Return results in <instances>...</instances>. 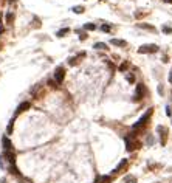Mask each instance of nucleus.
Masks as SVG:
<instances>
[{
	"label": "nucleus",
	"mask_w": 172,
	"mask_h": 183,
	"mask_svg": "<svg viewBox=\"0 0 172 183\" xmlns=\"http://www.w3.org/2000/svg\"><path fill=\"white\" fill-rule=\"evenodd\" d=\"M124 183H137V177H133V176H126L123 178Z\"/></svg>",
	"instance_id": "9b49d317"
},
{
	"label": "nucleus",
	"mask_w": 172,
	"mask_h": 183,
	"mask_svg": "<svg viewBox=\"0 0 172 183\" xmlns=\"http://www.w3.org/2000/svg\"><path fill=\"white\" fill-rule=\"evenodd\" d=\"M166 115H168V116H171V115H172V110H171V107H166Z\"/></svg>",
	"instance_id": "5701e85b"
},
{
	"label": "nucleus",
	"mask_w": 172,
	"mask_h": 183,
	"mask_svg": "<svg viewBox=\"0 0 172 183\" xmlns=\"http://www.w3.org/2000/svg\"><path fill=\"white\" fill-rule=\"evenodd\" d=\"M163 33H165V34H171L172 33V28H171V26H163Z\"/></svg>",
	"instance_id": "412c9836"
},
{
	"label": "nucleus",
	"mask_w": 172,
	"mask_h": 183,
	"mask_svg": "<svg viewBox=\"0 0 172 183\" xmlns=\"http://www.w3.org/2000/svg\"><path fill=\"white\" fill-rule=\"evenodd\" d=\"M31 107V104L28 103V101H26V103H22L19 107H17V110H16V115L14 116H17V115H19V113H22L23 110H28V109Z\"/></svg>",
	"instance_id": "6e6552de"
},
{
	"label": "nucleus",
	"mask_w": 172,
	"mask_h": 183,
	"mask_svg": "<svg viewBox=\"0 0 172 183\" xmlns=\"http://www.w3.org/2000/svg\"><path fill=\"white\" fill-rule=\"evenodd\" d=\"M3 149L5 151H8V149H13V143L10 141V140H8V136H3Z\"/></svg>",
	"instance_id": "9d476101"
},
{
	"label": "nucleus",
	"mask_w": 172,
	"mask_h": 183,
	"mask_svg": "<svg viewBox=\"0 0 172 183\" xmlns=\"http://www.w3.org/2000/svg\"><path fill=\"white\" fill-rule=\"evenodd\" d=\"M160 48H158V45L155 44H146V45H143V47L138 48V53L141 54H152V53H157Z\"/></svg>",
	"instance_id": "20e7f679"
},
{
	"label": "nucleus",
	"mask_w": 172,
	"mask_h": 183,
	"mask_svg": "<svg viewBox=\"0 0 172 183\" xmlns=\"http://www.w3.org/2000/svg\"><path fill=\"white\" fill-rule=\"evenodd\" d=\"M64 78H65V68L64 67H58L56 71H54V82H56V86L62 84Z\"/></svg>",
	"instance_id": "423d86ee"
},
{
	"label": "nucleus",
	"mask_w": 172,
	"mask_h": 183,
	"mask_svg": "<svg viewBox=\"0 0 172 183\" xmlns=\"http://www.w3.org/2000/svg\"><path fill=\"white\" fill-rule=\"evenodd\" d=\"M124 141H126V151L127 152H133V151L141 148V143L138 140H135V138H130V136H126Z\"/></svg>",
	"instance_id": "f03ea898"
},
{
	"label": "nucleus",
	"mask_w": 172,
	"mask_h": 183,
	"mask_svg": "<svg viewBox=\"0 0 172 183\" xmlns=\"http://www.w3.org/2000/svg\"><path fill=\"white\" fill-rule=\"evenodd\" d=\"M68 31H70L68 28H62V30H59V31H58V38H62V36H65Z\"/></svg>",
	"instance_id": "f3484780"
},
{
	"label": "nucleus",
	"mask_w": 172,
	"mask_h": 183,
	"mask_svg": "<svg viewBox=\"0 0 172 183\" xmlns=\"http://www.w3.org/2000/svg\"><path fill=\"white\" fill-rule=\"evenodd\" d=\"M169 82L172 84V68H171V71H169Z\"/></svg>",
	"instance_id": "393cba45"
},
{
	"label": "nucleus",
	"mask_w": 172,
	"mask_h": 183,
	"mask_svg": "<svg viewBox=\"0 0 172 183\" xmlns=\"http://www.w3.org/2000/svg\"><path fill=\"white\" fill-rule=\"evenodd\" d=\"M144 96H146V86H144L143 82H140V84H137V90H135V95H133V101L140 103Z\"/></svg>",
	"instance_id": "7ed1b4c3"
},
{
	"label": "nucleus",
	"mask_w": 172,
	"mask_h": 183,
	"mask_svg": "<svg viewBox=\"0 0 172 183\" xmlns=\"http://www.w3.org/2000/svg\"><path fill=\"white\" fill-rule=\"evenodd\" d=\"M110 44H112V45H115V47H121V48L127 47V42L123 40V39H112V40H110Z\"/></svg>",
	"instance_id": "1a4fd4ad"
},
{
	"label": "nucleus",
	"mask_w": 172,
	"mask_h": 183,
	"mask_svg": "<svg viewBox=\"0 0 172 183\" xmlns=\"http://www.w3.org/2000/svg\"><path fill=\"white\" fill-rule=\"evenodd\" d=\"M79 39H81V40H85V39H87V34H85V33H81V34H79Z\"/></svg>",
	"instance_id": "4be33fe9"
},
{
	"label": "nucleus",
	"mask_w": 172,
	"mask_h": 183,
	"mask_svg": "<svg viewBox=\"0 0 172 183\" xmlns=\"http://www.w3.org/2000/svg\"><path fill=\"white\" fill-rule=\"evenodd\" d=\"M165 2H166V3H172V0H165Z\"/></svg>",
	"instance_id": "bb28decb"
},
{
	"label": "nucleus",
	"mask_w": 172,
	"mask_h": 183,
	"mask_svg": "<svg viewBox=\"0 0 172 183\" xmlns=\"http://www.w3.org/2000/svg\"><path fill=\"white\" fill-rule=\"evenodd\" d=\"M101 30H102L104 33H110V31H112V26H110V25H107V23H104V25L101 26Z\"/></svg>",
	"instance_id": "a211bd4d"
},
{
	"label": "nucleus",
	"mask_w": 172,
	"mask_h": 183,
	"mask_svg": "<svg viewBox=\"0 0 172 183\" xmlns=\"http://www.w3.org/2000/svg\"><path fill=\"white\" fill-rule=\"evenodd\" d=\"M140 28H144V30H149V31H155V28H153L152 25H147V23H138Z\"/></svg>",
	"instance_id": "4468645a"
},
{
	"label": "nucleus",
	"mask_w": 172,
	"mask_h": 183,
	"mask_svg": "<svg viewBox=\"0 0 172 183\" xmlns=\"http://www.w3.org/2000/svg\"><path fill=\"white\" fill-rule=\"evenodd\" d=\"M73 11H75L76 14H82V13H84V6H75Z\"/></svg>",
	"instance_id": "6ab92c4d"
},
{
	"label": "nucleus",
	"mask_w": 172,
	"mask_h": 183,
	"mask_svg": "<svg viewBox=\"0 0 172 183\" xmlns=\"http://www.w3.org/2000/svg\"><path fill=\"white\" fill-rule=\"evenodd\" d=\"M157 132H158V135H160V143H161V146H165L166 141H168L169 130L166 129L165 126H158V127H157Z\"/></svg>",
	"instance_id": "39448f33"
},
{
	"label": "nucleus",
	"mask_w": 172,
	"mask_h": 183,
	"mask_svg": "<svg viewBox=\"0 0 172 183\" xmlns=\"http://www.w3.org/2000/svg\"><path fill=\"white\" fill-rule=\"evenodd\" d=\"M126 78H127V81L130 82V84H133V82H135V76H133V73H127V76H126Z\"/></svg>",
	"instance_id": "aec40b11"
},
{
	"label": "nucleus",
	"mask_w": 172,
	"mask_h": 183,
	"mask_svg": "<svg viewBox=\"0 0 172 183\" xmlns=\"http://www.w3.org/2000/svg\"><path fill=\"white\" fill-rule=\"evenodd\" d=\"M152 113H153V109H149V110H147L146 113H144V115L140 118V120H138L137 123L133 124V127H132V129H133V130H140V129H143V127L149 123V120H150Z\"/></svg>",
	"instance_id": "f257e3e1"
},
{
	"label": "nucleus",
	"mask_w": 172,
	"mask_h": 183,
	"mask_svg": "<svg viewBox=\"0 0 172 183\" xmlns=\"http://www.w3.org/2000/svg\"><path fill=\"white\" fill-rule=\"evenodd\" d=\"M84 30L93 31V30H96V25H95V23H85V25H84Z\"/></svg>",
	"instance_id": "2eb2a0df"
},
{
	"label": "nucleus",
	"mask_w": 172,
	"mask_h": 183,
	"mask_svg": "<svg viewBox=\"0 0 172 183\" xmlns=\"http://www.w3.org/2000/svg\"><path fill=\"white\" fill-rule=\"evenodd\" d=\"M129 67H130V64H129L127 61H126V62H123V64H121V65L118 67V70L124 73V71H127V68H129Z\"/></svg>",
	"instance_id": "f8f14e48"
},
{
	"label": "nucleus",
	"mask_w": 172,
	"mask_h": 183,
	"mask_svg": "<svg viewBox=\"0 0 172 183\" xmlns=\"http://www.w3.org/2000/svg\"><path fill=\"white\" fill-rule=\"evenodd\" d=\"M14 22V14L13 13H8L6 14V23H13Z\"/></svg>",
	"instance_id": "dca6fc26"
},
{
	"label": "nucleus",
	"mask_w": 172,
	"mask_h": 183,
	"mask_svg": "<svg viewBox=\"0 0 172 183\" xmlns=\"http://www.w3.org/2000/svg\"><path fill=\"white\" fill-rule=\"evenodd\" d=\"M163 92H165V90H163V86H158V93L163 95Z\"/></svg>",
	"instance_id": "b1692460"
},
{
	"label": "nucleus",
	"mask_w": 172,
	"mask_h": 183,
	"mask_svg": "<svg viewBox=\"0 0 172 183\" xmlns=\"http://www.w3.org/2000/svg\"><path fill=\"white\" fill-rule=\"evenodd\" d=\"M95 48H96V50H107L108 47H107L104 42H96V44H95Z\"/></svg>",
	"instance_id": "ddd939ff"
},
{
	"label": "nucleus",
	"mask_w": 172,
	"mask_h": 183,
	"mask_svg": "<svg viewBox=\"0 0 172 183\" xmlns=\"http://www.w3.org/2000/svg\"><path fill=\"white\" fill-rule=\"evenodd\" d=\"M8 2H10V3H14V2H17V0H8Z\"/></svg>",
	"instance_id": "a878e982"
},
{
	"label": "nucleus",
	"mask_w": 172,
	"mask_h": 183,
	"mask_svg": "<svg viewBox=\"0 0 172 183\" xmlns=\"http://www.w3.org/2000/svg\"><path fill=\"white\" fill-rule=\"evenodd\" d=\"M127 166H129V161H127V158L121 160L118 166H116V168L113 169V174H120V172H123V171H124L126 168H127Z\"/></svg>",
	"instance_id": "0eeeda50"
}]
</instances>
